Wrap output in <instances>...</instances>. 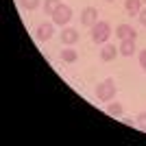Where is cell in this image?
Masks as SVG:
<instances>
[{
    "label": "cell",
    "mask_w": 146,
    "mask_h": 146,
    "mask_svg": "<svg viewBox=\"0 0 146 146\" xmlns=\"http://www.w3.org/2000/svg\"><path fill=\"white\" fill-rule=\"evenodd\" d=\"M70 18H72V9H70L68 5H61L59 9L52 13V24H57V26H66L68 22H70Z\"/></svg>",
    "instance_id": "obj_3"
},
{
    "label": "cell",
    "mask_w": 146,
    "mask_h": 146,
    "mask_svg": "<svg viewBox=\"0 0 146 146\" xmlns=\"http://www.w3.org/2000/svg\"><path fill=\"white\" fill-rule=\"evenodd\" d=\"M116 81L113 79H105L100 85H96V96L98 100H103V103H109V100H113V96H116Z\"/></svg>",
    "instance_id": "obj_1"
},
{
    "label": "cell",
    "mask_w": 146,
    "mask_h": 146,
    "mask_svg": "<svg viewBox=\"0 0 146 146\" xmlns=\"http://www.w3.org/2000/svg\"><path fill=\"white\" fill-rule=\"evenodd\" d=\"M107 113L109 116H122V105L120 103H109L107 105Z\"/></svg>",
    "instance_id": "obj_13"
},
{
    "label": "cell",
    "mask_w": 146,
    "mask_h": 146,
    "mask_svg": "<svg viewBox=\"0 0 146 146\" xmlns=\"http://www.w3.org/2000/svg\"><path fill=\"white\" fill-rule=\"evenodd\" d=\"M135 127L140 129V131H146V111L137 113V118H135Z\"/></svg>",
    "instance_id": "obj_15"
},
{
    "label": "cell",
    "mask_w": 146,
    "mask_h": 146,
    "mask_svg": "<svg viewBox=\"0 0 146 146\" xmlns=\"http://www.w3.org/2000/svg\"><path fill=\"white\" fill-rule=\"evenodd\" d=\"M61 59L66 61V63H74V61L79 59V52L72 48V46H68V48H63L61 50Z\"/></svg>",
    "instance_id": "obj_11"
},
{
    "label": "cell",
    "mask_w": 146,
    "mask_h": 146,
    "mask_svg": "<svg viewBox=\"0 0 146 146\" xmlns=\"http://www.w3.org/2000/svg\"><path fill=\"white\" fill-rule=\"evenodd\" d=\"M142 2H144V5H146V0H142Z\"/></svg>",
    "instance_id": "obj_19"
},
{
    "label": "cell",
    "mask_w": 146,
    "mask_h": 146,
    "mask_svg": "<svg viewBox=\"0 0 146 146\" xmlns=\"http://www.w3.org/2000/svg\"><path fill=\"white\" fill-rule=\"evenodd\" d=\"M135 52V39H122L120 44V55L122 57H131Z\"/></svg>",
    "instance_id": "obj_9"
},
{
    "label": "cell",
    "mask_w": 146,
    "mask_h": 146,
    "mask_svg": "<svg viewBox=\"0 0 146 146\" xmlns=\"http://www.w3.org/2000/svg\"><path fill=\"white\" fill-rule=\"evenodd\" d=\"M20 5L24 7L26 11H35L37 7H39V0H20Z\"/></svg>",
    "instance_id": "obj_14"
},
{
    "label": "cell",
    "mask_w": 146,
    "mask_h": 146,
    "mask_svg": "<svg viewBox=\"0 0 146 146\" xmlns=\"http://www.w3.org/2000/svg\"><path fill=\"white\" fill-rule=\"evenodd\" d=\"M140 66H142V70L146 72V50H142V52H140Z\"/></svg>",
    "instance_id": "obj_16"
},
{
    "label": "cell",
    "mask_w": 146,
    "mask_h": 146,
    "mask_svg": "<svg viewBox=\"0 0 146 146\" xmlns=\"http://www.w3.org/2000/svg\"><path fill=\"white\" fill-rule=\"evenodd\" d=\"M61 5H63L61 0H44V11L48 13V15H52V13H55Z\"/></svg>",
    "instance_id": "obj_12"
},
{
    "label": "cell",
    "mask_w": 146,
    "mask_h": 146,
    "mask_svg": "<svg viewBox=\"0 0 146 146\" xmlns=\"http://www.w3.org/2000/svg\"><path fill=\"white\" fill-rule=\"evenodd\" d=\"M107 2H113V0H107Z\"/></svg>",
    "instance_id": "obj_18"
},
{
    "label": "cell",
    "mask_w": 146,
    "mask_h": 146,
    "mask_svg": "<svg viewBox=\"0 0 146 146\" xmlns=\"http://www.w3.org/2000/svg\"><path fill=\"white\" fill-rule=\"evenodd\" d=\"M116 37L118 39H135L137 37V33H135V29L131 24H118V29H116Z\"/></svg>",
    "instance_id": "obj_6"
},
{
    "label": "cell",
    "mask_w": 146,
    "mask_h": 146,
    "mask_svg": "<svg viewBox=\"0 0 146 146\" xmlns=\"http://www.w3.org/2000/svg\"><path fill=\"white\" fill-rule=\"evenodd\" d=\"M61 42L66 46H72V44L79 42V31L76 29H63L61 31Z\"/></svg>",
    "instance_id": "obj_7"
},
{
    "label": "cell",
    "mask_w": 146,
    "mask_h": 146,
    "mask_svg": "<svg viewBox=\"0 0 146 146\" xmlns=\"http://www.w3.org/2000/svg\"><path fill=\"white\" fill-rule=\"evenodd\" d=\"M137 18H140V22H142V24L146 26V9H142V11H140V15H137Z\"/></svg>",
    "instance_id": "obj_17"
},
{
    "label": "cell",
    "mask_w": 146,
    "mask_h": 146,
    "mask_svg": "<svg viewBox=\"0 0 146 146\" xmlns=\"http://www.w3.org/2000/svg\"><path fill=\"white\" fill-rule=\"evenodd\" d=\"M109 35H111L109 22L100 20V22H96V24L92 26V42L94 44H105L107 39H109Z\"/></svg>",
    "instance_id": "obj_2"
},
{
    "label": "cell",
    "mask_w": 146,
    "mask_h": 146,
    "mask_svg": "<svg viewBox=\"0 0 146 146\" xmlns=\"http://www.w3.org/2000/svg\"><path fill=\"white\" fill-rule=\"evenodd\" d=\"M96 22H98V9L96 7H85V9L81 11V24L92 29Z\"/></svg>",
    "instance_id": "obj_4"
},
{
    "label": "cell",
    "mask_w": 146,
    "mask_h": 146,
    "mask_svg": "<svg viewBox=\"0 0 146 146\" xmlns=\"http://www.w3.org/2000/svg\"><path fill=\"white\" fill-rule=\"evenodd\" d=\"M52 33H55V29H52L50 22H42V24L35 29V37L39 42H48L50 37H52Z\"/></svg>",
    "instance_id": "obj_5"
},
{
    "label": "cell",
    "mask_w": 146,
    "mask_h": 146,
    "mask_svg": "<svg viewBox=\"0 0 146 146\" xmlns=\"http://www.w3.org/2000/svg\"><path fill=\"white\" fill-rule=\"evenodd\" d=\"M124 9L129 11V15H140L142 0H124Z\"/></svg>",
    "instance_id": "obj_10"
},
{
    "label": "cell",
    "mask_w": 146,
    "mask_h": 146,
    "mask_svg": "<svg viewBox=\"0 0 146 146\" xmlns=\"http://www.w3.org/2000/svg\"><path fill=\"white\" fill-rule=\"evenodd\" d=\"M118 52H120V48L111 46V44H105L103 48H100V59L103 61H113L118 57Z\"/></svg>",
    "instance_id": "obj_8"
}]
</instances>
